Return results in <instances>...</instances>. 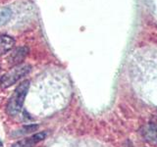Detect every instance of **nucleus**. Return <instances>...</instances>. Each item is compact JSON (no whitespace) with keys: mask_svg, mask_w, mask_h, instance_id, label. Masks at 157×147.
<instances>
[{"mask_svg":"<svg viewBox=\"0 0 157 147\" xmlns=\"http://www.w3.org/2000/svg\"><path fill=\"white\" fill-rule=\"evenodd\" d=\"M31 70L32 66L29 65V64H20V65L14 66L11 70L0 77V87L2 89H5V88H8L15 85L23 77L29 75Z\"/></svg>","mask_w":157,"mask_h":147,"instance_id":"obj_2","label":"nucleus"},{"mask_svg":"<svg viewBox=\"0 0 157 147\" xmlns=\"http://www.w3.org/2000/svg\"><path fill=\"white\" fill-rule=\"evenodd\" d=\"M144 139L150 145H157V124H148L141 130Z\"/></svg>","mask_w":157,"mask_h":147,"instance_id":"obj_4","label":"nucleus"},{"mask_svg":"<svg viewBox=\"0 0 157 147\" xmlns=\"http://www.w3.org/2000/svg\"><path fill=\"white\" fill-rule=\"evenodd\" d=\"M29 83L31 82L29 80H25L16 87L6 106V110L9 115L15 116L22 110L25 99H26L29 89Z\"/></svg>","mask_w":157,"mask_h":147,"instance_id":"obj_1","label":"nucleus"},{"mask_svg":"<svg viewBox=\"0 0 157 147\" xmlns=\"http://www.w3.org/2000/svg\"><path fill=\"white\" fill-rule=\"evenodd\" d=\"M28 54H29V48L27 46L18 47L11 53V55L8 58V61L13 67L20 65V64H23V61L26 59Z\"/></svg>","mask_w":157,"mask_h":147,"instance_id":"obj_5","label":"nucleus"},{"mask_svg":"<svg viewBox=\"0 0 157 147\" xmlns=\"http://www.w3.org/2000/svg\"><path fill=\"white\" fill-rule=\"evenodd\" d=\"M45 137H46L45 132H43V131L37 132V134H33L29 137H27V138L15 142V143L12 145V147H33L36 143H38V142L45 139Z\"/></svg>","mask_w":157,"mask_h":147,"instance_id":"obj_3","label":"nucleus"},{"mask_svg":"<svg viewBox=\"0 0 157 147\" xmlns=\"http://www.w3.org/2000/svg\"><path fill=\"white\" fill-rule=\"evenodd\" d=\"M11 16H12V11L10 8L5 7L0 10V27L6 24L9 22Z\"/></svg>","mask_w":157,"mask_h":147,"instance_id":"obj_8","label":"nucleus"},{"mask_svg":"<svg viewBox=\"0 0 157 147\" xmlns=\"http://www.w3.org/2000/svg\"><path fill=\"white\" fill-rule=\"evenodd\" d=\"M2 145H3V142L1 141V139H0V147H1Z\"/></svg>","mask_w":157,"mask_h":147,"instance_id":"obj_9","label":"nucleus"},{"mask_svg":"<svg viewBox=\"0 0 157 147\" xmlns=\"http://www.w3.org/2000/svg\"><path fill=\"white\" fill-rule=\"evenodd\" d=\"M38 127H39V126L36 124L24 126L21 127V129H19L18 130H15L12 134V136H20V135H26L29 134H32L33 131H36L38 130Z\"/></svg>","mask_w":157,"mask_h":147,"instance_id":"obj_7","label":"nucleus"},{"mask_svg":"<svg viewBox=\"0 0 157 147\" xmlns=\"http://www.w3.org/2000/svg\"><path fill=\"white\" fill-rule=\"evenodd\" d=\"M15 45V39L7 36V34H0V56L8 53L12 50Z\"/></svg>","mask_w":157,"mask_h":147,"instance_id":"obj_6","label":"nucleus"}]
</instances>
